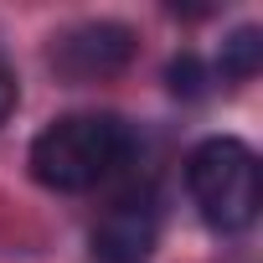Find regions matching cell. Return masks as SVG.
<instances>
[{"label": "cell", "instance_id": "obj_6", "mask_svg": "<svg viewBox=\"0 0 263 263\" xmlns=\"http://www.w3.org/2000/svg\"><path fill=\"white\" fill-rule=\"evenodd\" d=\"M165 78H171V93L176 98H206V67H201L196 52H181Z\"/></svg>", "mask_w": 263, "mask_h": 263}, {"label": "cell", "instance_id": "obj_5", "mask_svg": "<svg viewBox=\"0 0 263 263\" xmlns=\"http://www.w3.org/2000/svg\"><path fill=\"white\" fill-rule=\"evenodd\" d=\"M258 67H263V31L258 26H237L222 42V52H217V72L227 83H248V78H258Z\"/></svg>", "mask_w": 263, "mask_h": 263}, {"label": "cell", "instance_id": "obj_2", "mask_svg": "<svg viewBox=\"0 0 263 263\" xmlns=\"http://www.w3.org/2000/svg\"><path fill=\"white\" fill-rule=\"evenodd\" d=\"M186 191L212 232H242L253 227L263 206V181H258V155L237 135H212L186 155Z\"/></svg>", "mask_w": 263, "mask_h": 263}, {"label": "cell", "instance_id": "obj_4", "mask_svg": "<svg viewBox=\"0 0 263 263\" xmlns=\"http://www.w3.org/2000/svg\"><path fill=\"white\" fill-rule=\"evenodd\" d=\"M135 47L140 42L124 21H83V26L57 36L52 67L67 83H103V78H114V72H124L135 62Z\"/></svg>", "mask_w": 263, "mask_h": 263}, {"label": "cell", "instance_id": "obj_7", "mask_svg": "<svg viewBox=\"0 0 263 263\" xmlns=\"http://www.w3.org/2000/svg\"><path fill=\"white\" fill-rule=\"evenodd\" d=\"M16 103H21V83H16V72L6 62H0V124L16 114Z\"/></svg>", "mask_w": 263, "mask_h": 263}, {"label": "cell", "instance_id": "obj_3", "mask_svg": "<svg viewBox=\"0 0 263 263\" xmlns=\"http://www.w3.org/2000/svg\"><path fill=\"white\" fill-rule=\"evenodd\" d=\"M93 263H150L160 248V196L150 186L119 191L93 222Z\"/></svg>", "mask_w": 263, "mask_h": 263}, {"label": "cell", "instance_id": "obj_1", "mask_svg": "<svg viewBox=\"0 0 263 263\" xmlns=\"http://www.w3.org/2000/svg\"><path fill=\"white\" fill-rule=\"evenodd\" d=\"M129 150H135V129L119 114H62L31 140V176L47 191H93L108 181Z\"/></svg>", "mask_w": 263, "mask_h": 263}]
</instances>
